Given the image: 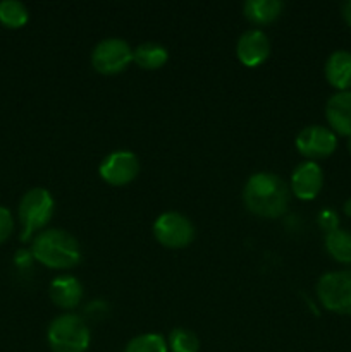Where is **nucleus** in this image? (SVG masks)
Here are the masks:
<instances>
[{
  "label": "nucleus",
  "mask_w": 351,
  "mask_h": 352,
  "mask_svg": "<svg viewBox=\"0 0 351 352\" xmlns=\"http://www.w3.org/2000/svg\"><path fill=\"white\" fill-rule=\"evenodd\" d=\"M153 236L169 250H182L195 239L191 220L179 212H165L153 222Z\"/></svg>",
  "instance_id": "nucleus-6"
},
{
  "label": "nucleus",
  "mask_w": 351,
  "mask_h": 352,
  "mask_svg": "<svg viewBox=\"0 0 351 352\" xmlns=\"http://www.w3.org/2000/svg\"><path fill=\"white\" fill-rule=\"evenodd\" d=\"M326 119L334 134L351 136V89L337 91L327 100Z\"/></svg>",
  "instance_id": "nucleus-12"
},
{
  "label": "nucleus",
  "mask_w": 351,
  "mask_h": 352,
  "mask_svg": "<svg viewBox=\"0 0 351 352\" xmlns=\"http://www.w3.org/2000/svg\"><path fill=\"white\" fill-rule=\"evenodd\" d=\"M281 10L282 2L279 0H248L243 6L244 17L258 26L274 23L281 16Z\"/></svg>",
  "instance_id": "nucleus-15"
},
{
  "label": "nucleus",
  "mask_w": 351,
  "mask_h": 352,
  "mask_svg": "<svg viewBox=\"0 0 351 352\" xmlns=\"http://www.w3.org/2000/svg\"><path fill=\"white\" fill-rule=\"evenodd\" d=\"M323 186V172L319 164L308 160L299 164L298 167L292 170L291 174V184H289V191L296 196V198L303 199V201H310L319 196Z\"/></svg>",
  "instance_id": "nucleus-10"
},
{
  "label": "nucleus",
  "mask_w": 351,
  "mask_h": 352,
  "mask_svg": "<svg viewBox=\"0 0 351 352\" xmlns=\"http://www.w3.org/2000/svg\"><path fill=\"white\" fill-rule=\"evenodd\" d=\"M47 340L54 352H86L92 336L81 316L64 313L52 320L47 330Z\"/></svg>",
  "instance_id": "nucleus-3"
},
{
  "label": "nucleus",
  "mask_w": 351,
  "mask_h": 352,
  "mask_svg": "<svg viewBox=\"0 0 351 352\" xmlns=\"http://www.w3.org/2000/svg\"><path fill=\"white\" fill-rule=\"evenodd\" d=\"M288 184L279 175L270 172H258L246 181L243 199L246 208L262 219H279L288 212L289 206Z\"/></svg>",
  "instance_id": "nucleus-1"
},
{
  "label": "nucleus",
  "mask_w": 351,
  "mask_h": 352,
  "mask_svg": "<svg viewBox=\"0 0 351 352\" xmlns=\"http://www.w3.org/2000/svg\"><path fill=\"white\" fill-rule=\"evenodd\" d=\"M124 352H169V346L160 333H141L127 342Z\"/></svg>",
  "instance_id": "nucleus-19"
},
{
  "label": "nucleus",
  "mask_w": 351,
  "mask_h": 352,
  "mask_svg": "<svg viewBox=\"0 0 351 352\" xmlns=\"http://www.w3.org/2000/svg\"><path fill=\"white\" fill-rule=\"evenodd\" d=\"M343 212H344V215L348 217V219H351V198H350V199H346V201H344V205H343Z\"/></svg>",
  "instance_id": "nucleus-25"
},
{
  "label": "nucleus",
  "mask_w": 351,
  "mask_h": 352,
  "mask_svg": "<svg viewBox=\"0 0 351 352\" xmlns=\"http://www.w3.org/2000/svg\"><path fill=\"white\" fill-rule=\"evenodd\" d=\"M31 254L38 263L52 270H67L81 260L79 243L62 229L41 230L33 239Z\"/></svg>",
  "instance_id": "nucleus-2"
},
{
  "label": "nucleus",
  "mask_w": 351,
  "mask_h": 352,
  "mask_svg": "<svg viewBox=\"0 0 351 352\" xmlns=\"http://www.w3.org/2000/svg\"><path fill=\"white\" fill-rule=\"evenodd\" d=\"M131 62H133V48L120 38H105L92 52V64L100 74H119L126 71Z\"/></svg>",
  "instance_id": "nucleus-7"
},
{
  "label": "nucleus",
  "mask_w": 351,
  "mask_h": 352,
  "mask_svg": "<svg viewBox=\"0 0 351 352\" xmlns=\"http://www.w3.org/2000/svg\"><path fill=\"white\" fill-rule=\"evenodd\" d=\"M169 58L167 48L155 41H145L133 50V62L147 71H155L165 65Z\"/></svg>",
  "instance_id": "nucleus-16"
},
{
  "label": "nucleus",
  "mask_w": 351,
  "mask_h": 352,
  "mask_svg": "<svg viewBox=\"0 0 351 352\" xmlns=\"http://www.w3.org/2000/svg\"><path fill=\"white\" fill-rule=\"evenodd\" d=\"M236 55L246 67L262 65L270 55V40L262 30L244 31L237 40Z\"/></svg>",
  "instance_id": "nucleus-11"
},
{
  "label": "nucleus",
  "mask_w": 351,
  "mask_h": 352,
  "mask_svg": "<svg viewBox=\"0 0 351 352\" xmlns=\"http://www.w3.org/2000/svg\"><path fill=\"white\" fill-rule=\"evenodd\" d=\"M169 349L172 352H200V339L188 329H174L169 336Z\"/></svg>",
  "instance_id": "nucleus-20"
},
{
  "label": "nucleus",
  "mask_w": 351,
  "mask_h": 352,
  "mask_svg": "<svg viewBox=\"0 0 351 352\" xmlns=\"http://www.w3.org/2000/svg\"><path fill=\"white\" fill-rule=\"evenodd\" d=\"M326 250L337 263L351 265V232L337 229L326 234Z\"/></svg>",
  "instance_id": "nucleus-17"
},
{
  "label": "nucleus",
  "mask_w": 351,
  "mask_h": 352,
  "mask_svg": "<svg viewBox=\"0 0 351 352\" xmlns=\"http://www.w3.org/2000/svg\"><path fill=\"white\" fill-rule=\"evenodd\" d=\"M14 260H16V265L17 267H30V263H31V260H34L33 258V254H31V251H19V253L16 254V258H14Z\"/></svg>",
  "instance_id": "nucleus-23"
},
{
  "label": "nucleus",
  "mask_w": 351,
  "mask_h": 352,
  "mask_svg": "<svg viewBox=\"0 0 351 352\" xmlns=\"http://www.w3.org/2000/svg\"><path fill=\"white\" fill-rule=\"evenodd\" d=\"M50 298L62 309H74L83 299V285L72 275H58L50 282Z\"/></svg>",
  "instance_id": "nucleus-13"
},
{
  "label": "nucleus",
  "mask_w": 351,
  "mask_h": 352,
  "mask_svg": "<svg viewBox=\"0 0 351 352\" xmlns=\"http://www.w3.org/2000/svg\"><path fill=\"white\" fill-rule=\"evenodd\" d=\"M296 150L299 155L317 160V158H327L336 151L337 136L330 127L326 126H308L296 136Z\"/></svg>",
  "instance_id": "nucleus-9"
},
{
  "label": "nucleus",
  "mask_w": 351,
  "mask_h": 352,
  "mask_svg": "<svg viewBox=\"0 0 351 352\" xmlns=\"http://www.w3.org/2000/svg\"><path fill=\"white\" fill-rule=\"evenodd\" d=\"M30 19V12L24 3L17 0H3L0 2V24L9 30H19Z\"/></svg>",
  "instance_id": "nucleus-18"
},
{
  "label": "nucleus",
  "mask_w": 351,
  "mask_h": 352,
  "mask_svg": "<svg viewBox=\"0 0 351 352\" xmlns=\"http://www.w3.org/2000/svg\"><path fill=\"white\" fill-rule=\"evenodd\" d=\"M343 17H344V21L348 23V26L351 28V0L343 6Z\"/></svg>",
  "instance_id": "nucleus-24"
},
{
  "label": "nucleus",
  "mask_w": 351,
  "mask_h": 352,
  "mask_svg": "<svg viewBox=\"0 0 351 352\" xmlns=\"http://www.w3.org/2000/svg\"><path fill=\"white\" fill-rule=\"evenodd\" d=\"M54 198H52L50 191L45 188H33L19 201V215L21 222V241L26 243L36 232H41L45 226L50 222L52 215H54Z\"/></svg>",
  "instance_id": "nucleus-4"
},
{
  "label": "nucleus",
  "mask_w": 351,
  "mask_h": 352,
  "mask_svg": "<svg viewBox=\"0 0 351 352\" xmlns=\"http://www.w3.org/2000/svg\"><path fill=\"white\" fill-rule=\"evenodd\" d=\"M100 177L110 186H126L138 177L140 160L133 151L117 150L107 155L100 164Z\"/></svg>",
  "instance_id": "nucleus-8"
},
{
  "label": "nucleus",
  "mask_w": 351,
  "mask_h": 352,
  "mask_svg": "<svg viewBox=\"0 0 351 352\" xmlns=\"http://www.w3.org/2000/svg\"><path fill=\"white\" fill-rule=\"evenodd\" d=\"M326 78L337 91L351 89V52L336 50L326 62Z\"/></svg>",
  "instance_id": "nucleus-14"
},
{
  "label": "nucleus",
  "mask_w": 351,
  "mask_h": 352,
  "mask_svg": "<svg viewBox=\"0 0 351 352\" xmlns=\"http://www.w3.org/2000/svg\"><path fill=\"white\" fill-rule=\"evenodd\" d=\"M14 230V219L12 213L6 208V206H0V244L6 243L10 237Z\"/></svg>",
  "instance_id": "nucleus-22"
},
{
  "label": "nucleus",
  "mask_w": 351,
  "mask_h": 352,
  "mask_svg": "<svg viewBox=\"0 0 351 352\" xmlns=\"http://www.w3.org/2000/svg\"><path fill=\"white\" fill-rule=\"evenodd\" d=\"M348 150H350V153H351V136L348 138Z\"/></svg>",
  "instance_id": "nucleus-26"
},
{
  "label": "nucleus",
  "mask_w": 351,
  "mask_h": 352,
  "mask_svg": "<svg viewBox=\"0 0 351 352\" xmlns=\"http://www.w3.org/2000/svg\"><path fill=\"white\" fill-rule=\"evenodd\" d=\"M317 296L326 309L351 316V268L323 274L317 282Z\"/></svg>",
  "instance_id": "nucleus-5"
},
{
  "label": "nucleus",
  "mask_w": 351,
  "mask_h": 352,
  "mask_svg": "<svg viewBox=\"0 0 351 352\" xmlns=\"http://www.w3.org/2000/svg\"><path fill=\"white\" fill-rule=\"evenodd\" d=\"M317 220H319L320 229H322L326 234H330L334 232V230L339 229V215L330 208L322 210V212L319 213V219Z\"/></svg>",
  "instance_id": "nucleus-21"
}]
</instances>
